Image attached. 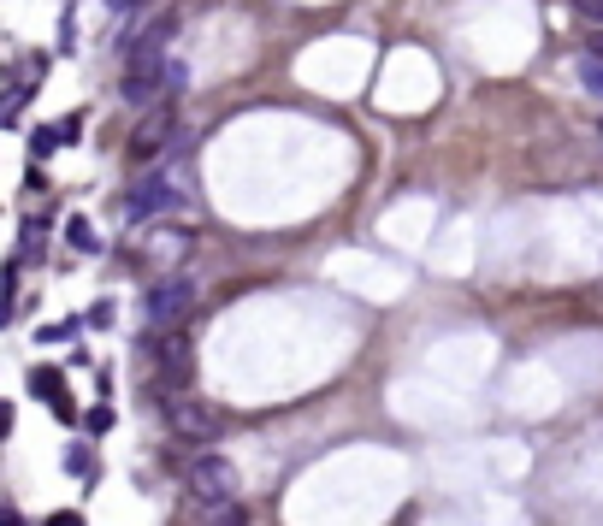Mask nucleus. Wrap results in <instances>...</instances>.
Returning a JSON list of instances; mask_svg holds the SVG:
<instances>
[{"instance_id":"nucleus-1","label":"nucleus","mask_w":603,"mask_h":526,"mask_svg":"<svg viewBox=\"0 0 603 526\" xmlns=\"http://www.w3.org/2000/svg\"><path fill=\"white\" fill-rule=\"evenodd\" d=\"M172 18H154L142 36H136L131 48V71H125V83H119V95L131 101V107H148L154 95H166V42H172Z\"/></svg>"},{"instance_id":"nucleus-2","label":"nucleus","mask_w":603,"mask_h":526,"mask_svg":"<svg viewBox=\"0 0 603 526\" xmlns=\"http://www.w3.org/2000/svg\"><path fill=\"white\" fill-rule=\"evenodd\" d=\"M178 207H190V178L178 166H148L131 184V201H125L131 219H160V213H178Z\"/></svg>"},{"instance_id":"nucleus-3","label":"nucleus","mask_w":603,"mask_h":526,"mask_svg":"<svg viewBox=\"0 0 603 526\" xmlns=\"http://www.w3.org/2000/svg\"><path fill=\"white\" fill-rule=\"evenodd\" d=\"M190 497H196V509L237 503V467H231V456H196L190 461Z\"/></svg>"},{"instance_id":"nucleus-4","label":"nucleus","mask_w":603,"mask_h":526,"mask_svg":"<svg viewBox=\"0 0 603 526\" xmlns=\"http://www.w3.org/2000/svg\"><path fill=\"white\" fill-rule=\"evenodd\" d=\"M190 302H196V284H190L184 272H172V278H160V284L148 290L142 314H148V326H178V320L190 314Z\"/></svg>"},{"instance_id":"nucleus-5","label":"nucleus","mask_w":603,"mask_h":526,"mask_svg":"<svg viewBox=\"0 0 603 526\" xmlns=\"http://www.w3.org/2000/svg\"><path fill=\"white\" fill-rule=\"evenodd\" d=\"M166 420H172V432H184V438H196V444L219 438V414H213L207 402H196V396H166Z\"/></svg>"},{"instance_id":"nucleus-6","label":"nucleus","mask_w":603,"mask_h":526,"mask_svg":"<svg viewBox=\"0 0 603 526\" xmlns=\"http://www.w3.org/2000/svg\"><path fill=\"white\" fill-rule=\"evenodd\" d=\"M154 361H160V385H166L172 396H184L190 373H196V349H190V337H166V343L154 349Z\"/></svg>"},{"instance_id":"nucleus-7","label":"nucleus","mask_w":603,"mask_h":526,"mask_svg":"<svg viewBox=\"0 0 603 526\" xmlns=\"http://www.w3.org/2000/svg\"><path fill=\"white\" fill-rule=\"evenodd\" d=\"M30 396H42L48 408H54V420H77V402H71V391H66V373L60 367H36L30 373Z\"/></svg>"},{"instance_id":"nucleus-8","label":"nucleus","mask_w":603,"mask_h":526,"mask_svg":"<svg viewBox=\"0 0 603 526\" xmlns=\"http://www.w3.org/2000/svg\"><path fill=\"white\" fill-rule=\"evenodd\" d=\"M166 136H172V113H166V107H154V113L142 119V131L131 136V160H154V154L166 148Z\"/></svg>"},{"instance_id":"nucleus-9","label":"nucleus","mask_w":603,"mask_h":526,"mask_svg":"<svg viewBox=\"0 0 603 526\" xmlns=\"http://www.w3.org/2000/svg\"><path fill=\"white\" fill-rule=\"evenodd\" d=\"M184 249H190V231H160V237L148 243V255H154V261H178Z\"/></svg>"},{"instance_id":"nucleus-10","label":"nucleus","mask_w":603,"mask_h":526,"mask_svg":"<svg viewBox=\"0 0 603 526\" xmlns=\"http://www.w3.org/2000/svg\"><path fill=\"white\" fill-rule=\"evenodd\" d=\"M243 503H213V509H201V526H243Z\"/></svg>"},{"instance_id":"nucleus-11","label":"nucleus","mask_w":603,"mask_h":526,"mask_svg":"<svg viewBox=\"0 0 603 526\" xmlns=\"http://www.w3.org/2000/svg\"><path fill=\"white\" fill-rule=\"evenodd\" d=\"M66 237H71V249L95 255V225H89V219H71V225H66Z\"/></svg>"},{"instance_id":"nucleus-12","label":"nucleus","mask_w":603,"mask_h":526,"mask_svg":"<svg viewBox=\"0 0 603 526\" xmlns=\"http://www.w3.org/2000/svg\"><path fill=\"white\" fill-rule=\"evenodd\" d=\"M580 83H586V89L603 101V60H580Z\"/></svg>"},{"instance_id":"nucleus-13","label":"nucleus","mask_w":603,"mask_h":526,"mask_svg":"<svg viewBox=\"0 0 603 526\" xmlns=\"http://www.w3.org/2000/svg\"><path fill=\"white\" fill-rule=\"evenodd\" d=\"M54 148H60V131H36V136H30V154H36V160H48Z\"/></svg>"},{"instance_id":"nucleus-14","label":"nucleus","mask_w":603,"mask_h":526,"mask_svg":"<svg viewBox=\"0 0 603 526\" xmlns=\"http://www.w3.org/2000/svg\"><path fill=\"white\" fill-rule=\"evenodd\" d=\"M580 18H592V30H603V0H568Z\"/></svg>"},{"instance_id":"nucleus-15","label":"nucleus","mask_w":603,"mask_h":526,"mask_svg":"<svg viewBox=\"0 0 603 526\" xmlns=\"http://www.w3.org/2000/svg\"><path fill=\"white\" fill-rule=\"evenodd\" d=\"M48 526H83V515L77 509H60V515H48Z\"/></svg>"},{"instance_id":"nucleus-16","label":"nucleus","mask_w":603,"mask_h":526,"mask_svg":"<svg viewBox=\"0 0 603 526\" xmlns=\"http://www.w3.org/2000/svg\"><path fill=\"white\" fill-rule=\"evenodd\" d=\"M586 60H603V30H592V36H586Z\"/></svg>"},{"instance_id":"nucleus-17","label":"nucleus","mask_w":603,"mask_h":526,"mask_svg":"<svg viewBox=\"0 0 603 526\" xmlns=\"http://www.w3.org/2000/svg\"><path fill=\"white\" fill-rule=\"evenodd\" d=\"M12 432V402H0V438Z\"/></svg>"},{"instance_id":"nucleus-18","label":"nucleus","mask_w":603,"mask_h":526,"mask_svg":"<svg viewBox=\"0 0 603 526\" xmlns=\"http://www.w3.org/2000/svg\"><path fill=\"white\" fill-rule=\"evenodd\" d=\"M0 526H24V515L18 509H0Z\"/></svg>"},{"instance_id":"nucleus-19","label":"nucleus","mask_w":603,"mask_h":526,"mask_svg":"<svg viewBox=\"0 0 603 526\" xmlns=\"http://www.w3.org/2000/svg\"><path fill=\"white\" fill-rule=\"evenodd\" d=\"M107 6H113V12H131V6H142V0H107Z\"/></svg>"},{"instance_id":"nucleus-20","label":"nucleus","mask_w":603,"mask_h":526,"mask_svg":"<svg viewBox=\"0 0 603 526\" xmlns=\"http://www.w3.org/2000/svg\"><path fill=\"white\" fill-rule=\"evenodd\" d=\"M6 320H12V302H6V296H0V326H6Z\"/></svg>"},{"instance_id":"nucleus-21","label":"nucleus","mask_w":603,"mask_h":526,"mask_svg":"<svg viewBox=\"0 0 603 526\" xmlns=\"http://www.w3.org/2000/svg\"><path fill=\"white\" fill-rule=\"evenodd\" d=\"M598 131H603V125H598Z\"/></svg>"}]
</instances>
